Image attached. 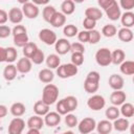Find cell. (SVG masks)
I'll list each match as a JSON object with an SVG mask.
<instances>
[{
	"mask_svg": "<svg viewBox=\"0 0 134 134\" xmlns=\"http://www.w3.org/2000/svg\"><path fill=\"white\" fill-rule=\"evenodd\" d=\"M99 80H100V74L97 71H90L86 80L84 82V89L87 93H94L98 90L99 87Z\"/></svg>",
	"mask_w": 134,
	"mask_h": 134,
	"instance_id": "1",
	"label": "cell"
},
{
	"mask_svg": "<svg viewBox=\"0 0 134 134\" xmlns=\"http://www.w3.org/2000/svg\"><path fill=\"white\" fill-rule=\"evenodd\" d=\"M59 97V89L53 84H47L43 88L42 92V100L48 106L54 104Z\"/></svg>",
	"mask_w": 134,
	"mask_h": 134,
	"instance_id": "2",
	"label": "cell"
},
{
	"mask_svg": "<svg viewBox=\"0 0 134 134\" xmlns=\"http://www.w3.org/2000/svg\"><path fill=\"white\" fill-rule=\"evenodd\" d=\"M95 61L102 67L109 66L112 63V52L106 47L99 48L95 53Z\"/></svg>",
	"mask_w": 134,
	"mask_h": 134,
	"instance_id": "3",
	"label": "cell"
},
{
	"mask_svg": "<svg viewBox=\"0 0 134 134\" xmlns=\"http://www.w3.org/2000/svg\"><path fill=\"white\" fill-rule=\"evenodd\" d=\"M77 71H79L77 66H75L72 63H69V64L60 65V67L57 69V74L61 79H68L76 75Z\"/></svg>",
	"mask_w": 134,
	"mask_h": 134,
	"instance_id": "4",
	"label": "cell"
},
{
	"mask_svg": "<svg viewBox=\"0 0 134 134\" xmlns=\"http://www.w3.org/2000/svg\"><path fill=\"white\" fill-rule=\"evenodd\" d=\"M95 128H96V122L92 117H85L77 125V129L81 134H90L93 132Z\"/></svg>",
	"mask_w": 134,
	"mask_h": 134,
	"instance_id": "5",
	"label": "cell"
},
{
	"mask_svg": "<svg viewBox=\"0 0 134 134\" xmlns=\"http://www.w3.org/2000/svg\"><path fill=\"white\" fill-rule=\"evenodd\" d=\"M105 105H106V100H105L104 96H102L99 94L92 95L87 100V106L89 107V109H91L93 111H98V110L103 109L105 107Z\"/></svg>",
	"mask_w": 134,
	"mask_h": 134,
	"instance_id": "6",
	"label": "cell"
},
{
	"mask_svg": "<svg viewBox=\"0 0 134 134\" xmlns=\"http://www.w3.org/2000/svg\"><path fill=\"white\" fill-rule=\"evenodd\" d=\"M39 39L45 43L46 45H53L57 43V35L54 31H52L51 29L48 28H44L41 29L39 32Z\"/></svg>",
	"mask_w": 134,
	"mask_h": 134,
	"instance_id": "7",
	"label": "cell"
},
{
	"mask_svg": "<svg viewBox=\"0 0 134 134\" xmlns=\"http://www.w3.org/2000/svg\"><path fill=\"white\" fill-rule=\"evenodd\" d=\"M22 12H23V14H24V16L26 18H28V19H35L39 15V7L34 2L25 1V2H23Z\"/></svg>",
	"mask_w": 134,
	"mask_h": 134,
	"instance_id": "8",
	"label": "cell"
},
{
	"mask_svg": "<svg viewBox=\"0 0 134 134\" xmlns=\"http://www.w3.org/2000/svg\"><path fill=\"white\" fill-rule=\"evenodd\" d=\"M25 128V121L20 117H15L8 126V134H22Z\"/></svg>",
	"mask_w": 134,
	"mask_h": 134,
	"instance_id": "9",
	"label": "cell"
},
{
	"mask_svg": "<svg viewBox=\"0 0 134 134\" xmlns=\"http://www.w3.org/2000/svg\"><path fill=\"white\" fill-rule=\"evenodd\" d=\"M108 84H109V86L114 91H116V90H121L124 88L125 81H124V79H122L121 75L114 73V74H111L110 75V77L108 80Z\"/></svg>",
	"mask_w": 134,
	"mask_h": 134,
	"instance_id": "10",
	"label": "cell"
},
{
	"mask_svg": "<svg viewBox=\"0 0 134 134\" xmlns=\"http://www.w3.org/2000/svg\"><path fill=\"white\" fill-rule=\"evenodd\" d=\"M54 48L59 54L63 55L71 50V43L67 39H59L54 44Z\"/></svg>",
	"mask_w": 134,
	"mask_h": 134,
	"instance_id": "11",
	"label": "cell"
},
{
	"mask_svg": "<svg viewBox=\"0 0 134 134\" xmlns=\"http://www.w3.org/2000/svg\"><path fill=\"white\" fill-rule=\"evenodd\" d=\"M127 99V94L122 91V90H116L113 91L110 95V102L114 105V106H121L122 104H125Z\"/></svg>",
	"mask_w": 134,
	"mask_h": 134,
	"instance_id": "12",
	"label": "cell"
},
{
	"mask_svg": "<svg viewBox=\"0 0 134 134\" xmlns=\"http://www.w3.org/2000/svg\"><path fill=\"white\" fill-rule=\"evenodd\" d=\"M23 16H24V14H23L22 9L19 8V7H13L8 12V19H9V21L12 23H14V24H17V25L22 22Z\"/></svg>",
	"mask_w": 134,
	"mask_h": 134,
	"instance_id": "13",
	"label": "cell"
},
{
	"mask_svg": "<svg viewBox=\"0 0 134 134\" xmlns=\"http://www.w3.org/2000/svg\"><path fill=\"white\" fill-rule=\"evenodd\" d=\"M31 66H32V62L30 59L28 58H22L18 61L17 63V70L20 73H28L31 70Z\"/></svg>",
	"mask_w": 134,
	"mask_h": 134,
	"instance_id": "14",
	"label": "cell"
},
{
	"mask_svg": "<svg viewBox=\"0 0 134 134\" xmlns=\"http://www.w3.org/2000/svg\"><path fill=\"white\" fill-rule=\"evenodd\" d=\"M61 121V114L58 112H49L44 117V122L48 127H55Z\"/></svg>",
	"mask_w": 134,
	"mask_h": 134,
	"instance_id": "15",
	"label": "cell"
},
{
	"mask_svg": "<svg viewBox=\"0 0 134 134\" xmlns=\"http://www.w3.org/2000/svg\"><path fill=\"white\" fill-rule=\"evenodd\" d=\"M106 12V15H107V17L110 19V20H112V21H116L117 19H119L120 17H121V13H120V8H119V5H118V3L115 1L114 2V4L111 6V7H109L107 10H105Z\"/></svg>",
	"mask_w": 134,
	"mask_h": 134,
	"instance_id": "16",
	"label": "cell"
},
{
	"mask_svg": "<svg viewBox=\"0 0 134 134\" xmlns=\"http://www.w3.org/2000/svg\"><path fill=\"white\" fill-rule=\"evenodd\" d=\"M34 111H35L36 115L45 116L47 113H49V106L47 104H45L41 99V100H38V102L35 103V105H34Z\"/></svg>",
	"mask_w": 134,
	"mask_h": 134,
	"instance_id": "17",
	"label": "cell"
},
{
	"mask_svg": "<svg viewBox=\"0 0 134 134\" xmlns=\"http://www.w3.org/2000/svg\"><path fill=\"white\" fill-rule=\"evenodd\" d=\"M54 79V74L53 72L49 69V68H45L40 70L39 72V80L44 83V84H50Z\"/></svg>",
	"mask_w": 134,
	"mask_h": 134,
	"instance_id": "18",
	"label": "cell"
},
{
	"mask_svg": "<svg viewBox=\"0 0 134 134\" xmlns=\"http://www.w3.org/2000/svg\"><path fill=\"white\" fill-rule=\"evenodd\" d=\"M44 120L42 119V117H40L39 115H34L31 117L28 118L27 120V127L29 129H42L43 126H44Z\"/></svg>",
	"mask_w": 134,
	"mask_h": 134,
	"instance_id": "19",
	"label": "cell"
},
{
	"mask_svg": "<svg viewBox=\"0 0 134 134\" xmlns=\"http://www.w3.org/2000/svg\"><path fill=\"white\" fill-rule=\"evenodd\" d=\"M112 129H113V125L107 119L100 120L98 124H96V130L98 134H109L111 133Z\"/></svg>",
	"mask_w": 134,
	"mask_h": 134,
	"instance_id": "20",
	"label": "cell"
},
{
	"mask_svg": "<svg viewBox=\"0 0 134 134\" xmlns=\"http://www.w3.org/2000/svg\"><path fill=\"white\" fill-rule=\"evenodd\" d=\"M121 24L126 28H130L134 26V13L132 12H125L120 17Z\"/></svg>",
	"mask_w": 134,
	"mask_h": 134,
	"instance_id": "21",
	"label": "cell"
},
{
	"mask_svg": "<svg viewBox=\"0 0 134 134\" xmlns=\"http://www.w3.org/2000/svg\"><path fill=\"white\" fill-rule=\"evenodd\" d=\"M117 36L121 42L128 43V42H131L133 40V31L130 28H126V27L120 28L117 32Z\"/></svg>",
	"mask_w": 134,
	"mask_h": 134,
	"instance_id": "22",
	"label": "cell"
},
{
	"mask_svg": "<svg viewBox=\"0 0 134 134\" xmlns=\"http://www.w3.org/2000/svg\"><path fill=\"white\" fill-rule=\"evenodd\" d=\"M17 71H18L17 66H15L13 64H8L3 70V76L6 81H13L17 76Z\"/></svg>",
	"mask_w": 134,
	"mask_h": 134,
	"instance_id": "23",
	"label": "cell"
},
{
	"mask_svg": "<svg viewBox=\"0 0 134 134\" xmlns=\"http://www.w3.org/2000/svg\"><path fill=\"white\" fill-rule=\"evenodd\" d=\"M85 16H86V18H90L94 21H97V20L102 19L103 13L97 7H88L85 10Z\"/></svg>",
	"mask_w": 134,
	"mask_h": 134,
	"instance_id": "24",
	"label": "cell"
},
{
	"mask_svg": "<svg viewBox=\"0 0 134 134\" xmlns=\"http://www.w3.org/2000/svg\"><path fill=\"white\" fill-rule=\"evenodd\" d=\"M46 65L49 69H58L61 65V59L58 54H49L46 58Z\"/></svg>",
	"mask_w": 134,
	"mask_h": 134,
	"instance_id": "25",
	"label": "cell"
},
{
	"mask_svg": "<svg viewBox=\"0 0 134 134\" xmlns=\"http://www.w3.org/2000/svg\"><path fill=\"white\" fill-rule=\"evenodd\" d=\"M26 111V107L24 104L20 103V102H17V103H14L10 107V113L16 116V117H20L22 116Z\"/></svg>",
	"mask_w": 134,
	"mask_h": 134,
	"instance_id": "26",
	"label": "cell"
},
{
	"mask_svg": "<svg viewBox=\"0 0 134 134\" xmlns=\"http://www.w3.org/2000/svg\"><path fill=\"white\" fill-rule=\"evenodd\" d=\"M113 128L118 132H125L130 128L129 120L127 118H117L113 122Z\"/></svg>",
	"mask_w": 134,
	"mask_h": 134,
	"instance_id": "27",
	"label": "cell"
},
{
	"mask_svg": "<svg viewBox=\"0 0 134 134\" xmlns=\"http://www.w3.org/2000/svg\"><path fill=\"white\" fill-rule=\"evenodd\" d=\"M119 69L125 75H134V61H125L120 65Z\"/></svg>",
	"mask_w": 134,
	"mask_h": 134,
	"instance_id": "28",
	"label": "cell"
},
{
	"mask_svg": "<svg viewBox=\"0 0 134 134\" xmlns=\"http://www.w3.org/2000/svg\"><path fill=\"white\" fill-rule=\"evenodd\" d=\"M126 54L122 49H115L112 51V63L115 65H121L125 62Z\"/></svg>",
	"mask_w": 134,
	"mask_h": 134,
	"instance_id": "29",
	"label": "cell"
},
{
	"mask_svg": "<svg viewBox=\"0 0 134 134\" xmlns=\"http://www.w3.org/2000/svg\"><path fill=\"white\" fill-rule=\"evenodd\" d=\"M61 9L64 15H71L75 10V5L72 0H65L61 4Z\"/></svg>",
	"mask_w": 134,
	"mask_h": 134,
	"instance_id": "30",
	"label": "cell"
},
{
	"mask_svg": "<svg viewBox=\"0 0 134 134\" xmlns=\"http://www.w3.org/2000/svg\"><path fill=\"white\" fill-rule=\"evenodd\" d=\"M66 22V17L63 13H59L57 12V14L53 16V18L51 19L50 21V24L53 26V27H62Z\"/></svg>",
	"mask_w": 134,
	"mask_h": 134,
	"instance_id": "31",
	"label": "cell"
},
{
	"mask_svg": "<svg viewBox=\"0 0 134 134\" xmlns=\"http://www.w3.org/2000/svg\"><path fill=\"white\" fill-rule=\"evenodd\" d=\"M38 46L37 44L32 43V42H29L27 45H25L23 47V54L25 58H28V59H31L34 57V54L38 51Z\"/></svg>",
	"mask_w": 134,
	"mask_h": 134,
	"instance_id": "32",
	"label": "cell"
},
{
	"mask_svg": "<svg viewBox=\"0 0 134 134\" xmlns=\"http://www.w3.org/2000/svg\"><path fill=\"white\" fill-rule=\"evenodd\" d=\"M119 114H120V110L117 109L116 106H112V107L107 108L106 112H105V115L108 118V120H115V119H117L119 117Z\"/></svg>",
	"mask_w": 134,
	"mask_h": 134,
	"instance_id": "33",
	"label": "cell"
},
{
	"mask_svg": "<svg viewBox=\"0 0 134 134\" xmlns=\"http://www.w3.org/2000/svg\"><path fill=\"white\" fill-rule=\"evenodd\" d=\"M57 14V9L54 8V6L52 5H46L43 8V18L46 22L50 23L51 19L53 18V16Z\"/></svg>",
	"mask_w": 134,
	"mask_h": 134,
	"instance_id": "34",
	"label": "cell"
},
{
	"mask_svg": "<svg viewBox=\"0 0 134 134\" xmlns=\"http://www.w3.org/2000/svg\"><path fill=\"white\" fill-rule=\"evenodd\" d=\"M120 113L124 117L134 116V106L131 103H125L120 107Z\"/></svg>",
	"mask_w": 134,
	"mask_h": 134,
	"instance_id": "35",
	"label": "cell"
},
{
	"mask_svg": "<svg viewBox=\"0 0 134 134\" xmlns=\"http://www.w3.org/2000/svg\"><path fill=\"white\" fill-rule=\"evenodd\" d=\"M102 34L107 38H112L117 34V29L113 24H106L102 29Z\"/></svg>",
	"mask_w": 134,
	"mask_h": 134,
	"instance_id": "36",
	"label": "cell"
},
{
	"mask_svg": "<svg viewBox=\"0 0 134 134\" xmlns=\"http://www.w3.org/2000/svg\"><path fill=\"white\" fill-rule=\"evenodd\" d=\"M29 42H28V36L27 34H24V35H20V36H17V37H14V44L17 46V47H24L25 45H27Z\"/></svg>",
	"mask_w": 134,
	"mask_h": 134,
	"instance_id": "37",
	"label": "cell"
},
{
	"mask_svg": "<svg viewBox=\"0 0 134 134\" xmlns=\"http://www.w3.org/2000/svg\"><path fill=\"white\" fill-rule=\"evenodd\" d=\"M63 34L68 38H72L75 35H79V30H77V27L75 25L68 24V25H65V27L63 29Z\"/></svg>",
	"mask_w": 134,
	"mask_h": 134,
	"instance_id": "38",
	"label": "cell"
},
{
	"mask_svg": "<svg viewBox=\"0 0 134 134\" xmlns=\"http://www.w3.org/2000/svg\"><path fill=\"white\" fill-rule=\"evenodd\" d=\"M64 99H65V103L67 105V108H68L69 112H72L77 108V98L75 96L69 95V96L65 97Z\"/></svg>",
	"mask_w": 134,
	"mask_h": 134,
	"instance_id": "39",
	"label": "cell"
},
{
	"mask_svg": "<svg viewBox=\"0 0 134 134\" xmlns=\"http://www.w3.org/2000/svg\"><path fill=\"white\" fill-rule=\"evenodd\" d=\"M18 57V51L15 47H7L6 48V62L7 63H13L17 60Z\"/></svg>",
	"mask_w": 134,
	"mask_h": 134,
	"instance_id": "40",
	"label": "cell"
},
{
	"mask_svg": "<svg viewBox=\"0 0 134 134\" xmlns=\"http://www.w3.org/2000/svg\"><path fill=\"white\" fill-rule=\"evenodd\" d=\"M71 63L75 66H81L84 63V53L81 52H72L71 54Z\"/></svg>",
	"mask_w": 134,
	"mask_h": 134,
	"instance_id": "41",
	"label": "cell"
},
{
	"mask_svg": "<svg viewBox=\"0 0 134 134\" xmlns=\"http://www.w3.org/2000/svg\"><path fill=\"white\" fill-rule=\"evenodd\" d=\"M31 62L36 65H40L42 64L44 61H45V55H44V52L41 50V49H38V51L34 54V57L30 59Z\"/></svg>",
	"mask_w": 134,
	"mask_h": 134,
	"instance_id": "42",
	"label": "cell"
},
{
	"mask_svg": "<svg viewBox=\"0 0 134 134\" xmlns=\"http://www.w3.org/2000/svg\"><path fill=\"white\" fill-rule=\"evenodd\" d=\"M57 112L59 114H61V115H67L69 113V110L67 108V105H66L64 98L58 102V104H57Z\"/></svg>",
	"mask_w": 134,
	"mask_h": 134,
	"instance_id": "43",
	"label": "cell"
},
{
	"mask_svg": "<svg viewBox=\"0 0 134 134\" xmlns=\"http://www.w3.org/2000/svg\"><path fill=\"white\" fill-rule=\"evenodd\" d=\"M77 122H79V121H77V117H76L74 114L69 113V114H67V115L65 116V124H66L68 127L73 128V127H75V126L79 125Z\"/></svg>",
	"mask_w": 134,
	"mask_h": 134,
	"instance_id": "44",
	"label": "cell"
},
{
	"mask_svg": "<svg viewBox=\"0 0 134 134\" xmlns=\"http://www.w3.org/2000/svg\"><path fill=\"white\" fill-rule=\"evenodd\" d=\"M83 25L86 28V30H89L90 31V30H93L94 29V27L96 25V21H94V20H92L90 18H86L85 17V19L83 21Z\"/></svg>",
	"mask_w": 134,
	"mask_h": 134,
	"instance_id": "45",
	"label": "cell"
},
{
	"mask_svg": "<svg viewBox=\"0 0 134 134\" xmlns=\"http://www.w3.org/2000/svg\"><path fill=\"white\" fill-rule=\"evenodd\" d=\"M100 40V34L99 31L93 29L90 30V38H89V43L90 44H96L97 42H99Z\"/></svg>",
	"mask_w": 134,
	"mask_h": 134,
	"instance_id": "46",
	"label": "cell"
},
{
	"mask_svg": "<svg viewBox=\"0 0 134 134\" xmlns=\"http://www.w3.org/2000/svg\"><path fill=\"white\" fill-rule=\"evenodd\" d=\"M12 34H13L14 37H17V36H20V35L27 34V30H26L25 26H23V25H21V24H18V25H16V26L13 28Z\"/></svg>",
	"mask_w": 134,
	"mask_h": 134,
	"instance_id": "47",
	"label": "cell"
},
{
	"mask_svg": "<svg viewBox=\"0 0 134 134\" xmlns=\"http://www.w3.org/2000/svg\"><path fill=\"white\" fill-rule=\"evenodd\" d=\"M89 38H90V31L89 30H82L77 35V39L82 44L89 42Z\"/></svg>",
	"mask_w": 134,
	"mask_h": 134,
	"instance_id": "48",
	"label": "cell"
},
{
	"mask_svg": "<svg viewBox=\"0 0 134 134\" xmlns=\"http://www.w3.org/2000/svg\"><path fill=\"white\" fill-rule=\"evenodd\" d=\"M71 52H81L84 53L85 52V47L84 44H82L81 42H74L71 44Z\"/></svg>",
	"mask_w": 134,
	"mask_h": 134,
	"instance_id": "49",
	"label": "cell"
},
{
	"mask_svg": "<svg viewBox=\"0 0 134 134\" xmlns=\"http://www.w3.org/2000/svg\"><path fill=\"white\" fill-rule=\"evenodd\" d=\"M120 6L127 12H130L134 8V0H120Z\"/></svg>",
	"mask_w": 134,
	"mask_h": 134,
	"instance_id": "50",
	"label": "cell"
},
{
	"mask_svg": "<svg viewBox=\"0 0 134 134\" xmlns=\"http://www.w3.org/2000/svg\"><path fill=\"white\" fill-rule=\"evenodd\" d=\"M12 29L6 26V25H1L0 26V38L1 39H4V38H7L10 34H12Z\"/></svg>",
	"mask_w": 134,
	"mask_h": 134,
	"instance_id": "51",
	"label": "cell"
},
{
	"mask_svg": "<svg viewBox=\"0 0 134 134\" xmlns=\"http://www.w3.org/2000/svg\"><path fill=\"white\" fill-rule=\"evenodd\" d=\"M114 2H115V0H98V5L103 8V9H105V10H107L109 7H111L113 4H114Z\"/></svg>",
	"mask_w": 134,
	"mask_h": 134,
	"instance_id": "52",
	"label": "cell"
},
{
	"mask_svg": "<svg viewBox=\"0 0 134 134\" xmlns=\"http://www.w3.org/2000/svg\"><path fill=\"white\" fill-rule=\"evenodd\" d=\"M8 20V14L4 9H0V24L3 25Z\"/></svg>",
	"mask_w": 134,
	"mask_h": 134,
	"instance_id": "53",
	"label": "cell"
},
{
	"mask_svg": "<svg viewBox=\"0 0 134 134\" xmlns=\"http://www.w3.org/2000/svg\"><path fill=\"white\" fill-rule=\"evenodd\" d=\"M0 62H6V48L0 47Z\"/></svg>",
	"mask_w": 134,
	"mask_h": 134,
	"instance_id": "54",
	"label": "cell"
},
{
	"mask_svg": "<svg viewBox=\"0 0 134 134\" xmlns=\"http://www.w3.org/2000/svg\"><path fill=\"white\" fill-rule=\"evenodd\" d=\"M7 114V108L4 105H0V118L5 117V115Z\"/></svg>",
	"mask_w": 134,
	"mask_h": 134,
	"instance_id": "55",
	"label": "cell"
},
{
	"mask_svg": "<svg viewBox=\"0 0 134 134\" xmlns=\"http://www.w3.org/2000/svg\"><path fill=\"white\" fill-rule=\"evenodd\" d=\"M32 2H34L36 5H40V4H47V3H48V0H42V1H41V0H40V1H39V0H34Z\"/></svg>",
	"mask_w": 134,
	"mask_h": 134,
	"instance_id": "56",
	"label": "cell"
},
{
	"mask_svg": "<svg viewBox=\"0 0 134 134\" xmlns=\"http://www.w3.org/2000/svg\"><path fill=\"white\" fill-rule=\"evenodd\" d=\"M26 134H40V130H38V129H29Z\"/></svg>",
	"mask_w": 134,
	"mask_h": 134,
	"instance_id": "57",
	"label": "cell"
},
{
	"mask_svg": "<svg viewBox=\"0 0 134 134\" xmlns=\"http://www.w3.org/2000/svg\"><path fill=\"white\" fill-rule=\"evenodd\" d=\"M130 133L131 134H134V122L130 126Z\"/></svg>",
	"mask_w": 134,
	"mask_h": 134,
	"instance_id": "58",
	"label": "cell"
},
{
	"mask_svg": "<svg viewBox=\"0 0 134 134\" xmlns=\"http://www.w3.org/2000/svg\"><path fill=\"white\" fill-rule=\"evenodd\" d=\"M61 134H74V133L71 132V131H67V132H64V133H61Z\"/></svg>",
	"mask_w": 134,
	"mask_h": 134,
	"instance_id": "59",
	"label": "cell"
},
{
	"mask_svg": "<svg viewBox=\"0 0 134 134\" xmlns=\"http://www.w3.org/2000/svg\"><path fill=\"white\" fill-rule=\"evenodd\" d=\"M133 84H134V75H133Z\"/></svg>",
	"mask_w": 134,
	"mask_h": 134,
	"instance_id": "60",
	"label": "cell"
},
{
	"mask_svg": "<svg viewBox=\"0 0 134 134\" xmlns=\"http://www.w3.org/2000/svg\"><path fill=\"white\" fill-rule=\"evenodd\" d=\"M92 134H94V133H92Z\"/></svg>",
	"mask_w": 134,
	"mask_h": 134,
	"instance_id": "61",
	"label": "cell"
}]
</instances>
